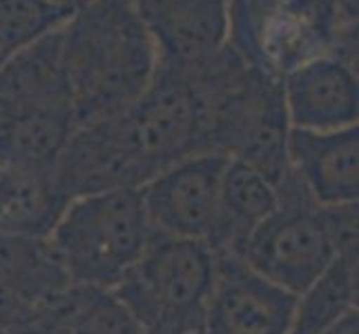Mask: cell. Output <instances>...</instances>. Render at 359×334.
Segmentation results:
<instances>
[{"label": "cell", "mask_w": 359, "mask_h": 334, "mask_svg": "<svg viewBox=\"0 0 359 334\" xmlns=\"http://www.w3.org/2000/svg\"><path fill=\"white\" fill-rule=\"evenodd\" d=\"M58 60L79 125L130 109L150 88L156 52L130 0H90L58 29Z\"/></svg>", "instance_id": "obj_1"}, {"label": "cell", "mask_w": 359, "mask_h": 334, "mask_svg": "<svg viewBox=\"0 0 359 334\" xmlns=\"http://www.w3.org/2000/svg\"><path fill=\"white\" fill-rule=\"evenodd\" d=\"M277 194L279 207L252 232L241 258L297 296L339 252L357 247V203H315L290 169L277 183Z\"/></svg>", "instance_id": "obj_2"}, {"label": "cell", "mask_w": 359, "mask_h": 334, "mask_svg": "<svg viewBox=\"0 0 359 334\" xmlns=\"http://www.w3.org/2000/svg\"><path fill=\"white\" fill-rule=\"evenodd\" d=\"M154 237L141 188H126L67 201L47 241L72 283L112 290Z\"/></svg>", "instance_id": "obj_3"}, {"label": "cell", "mask_w": 359, "mask_h": 334, "mask_svg": "<svg viewBox=\"0 0 359 334\" xmlns=\"http://www.w3.org/2000/svg\"><path fill=\"white\" fill-rule=\"evenodd\" d=\"M217 256L205 241L156 237L109 290L145 334H201Z\"/></svg>", "instance_id": "obj_4"}, {"label": "cell", "mask_w": 359, "mask_h": 334, "mask_svg": "<svg viewBox=\"0 0 359 334\" xmlns=\"http://www.w3.org/2000/svg\"><path fill=\"white\" fill-rule=\"evenodd\" d=\"M114 118L147 181L181 158L210 152L199 96L179 74L156 69L145 94Z\"/></svg>", "instance_id": "obj_5"}, {"label": "cell", "mask_w": 359, "mask_h": 334, "mask_svg": "<svg viewBox=\"0 0 359 334\" xmlns=\"http://www.w3.org/2000/svg\"><path fill=\"white\" fill-rule=\"evenodd\" d=\"M226 165L228 156L199 152L177 160L147 181L141 196L154 234L208 243L217 223Z\"/></svg>", "instance_id": "obj_6"}, {"label": "cell", "mask_w": 359, "mask_h": 334, "mask_svg": "<svg viewBox=\"0 0 359 334\" xmlns=\"http://www.w3.org/2000/svg\"><path fill=\"white\" fill-rule=\"evenodd\" d=\"M156 52V69L192 76L228 47L226 0H130Z\"/></svg>", "instance_id": "obj_7"}, {"label": "cell", "mask_w": 359, "mask_h": 334, "mask_svg": "<svg viewBox=\"0 0 359 334\" xmlns=\"http://www.w3.org/2000/svg\"><path fill=\"white\" fill-rule=\"evenodd\" d=\"M201 334H290L297 296L237 254H217Z\"/></svg>", "instance_id": "obj_8"}, {"label": "cell", "mask_w": 359, "mask_h": 334, "mask_svg": "<svg viewBox=\"0 0 359 334\" xmlns=\"http://www.w3.org/2000/svg\"><path fill=\"white\" fill-rule=\"evenodd\" d=\"M335 41L332 0H275L264 14L245 63L277 78L330 54Z\"/></svg>", "instance_id": "obj_9"}, {"label": "cell", "mask_w": 359, "mask_h": 334, "mask_svg": "<svg viewBox=\"0 0 359 334\" xmlns=\"http://www.w3.org/2000/svg\"><path fill=\"white\" fill-rule=\"evenodd\" d=\"M288 169L319 205H351L359 199V127L332 132L292 130Z\"/></svg>", "instance_id": "obj_10"}, {"label": "cell", "mask_w": 359, "mask_h": 334, "mask_svg": "<svg viewBox=\"0 0 359 334\" xmlns=\"http://www.w3.org/2000/svg\"><path fill=\"white\" fill-rule=\"evenodd\" d=\"M283 103L292 130L332 132L357 125V69L337 58H317L283 78Z\"/></svg>", "instance_id": "obj_11"}, {"label": "cell", "mask_w": 359, "mask_h": 334, "mask_svg": "<svg viewBox=\"0 0 359 334\" xmlns=\"http://www.w3.org/2000/svg\"><path fill=\"white\" fill-rule=\"evenodd\" d=\"M72 286L47 237L0 232V328L14 330L41 301Z\"/></svg>", "instance_id": "obj_12"}, {"label": "cell", "mask_w": 359, "mask_h": 334, "mask_svg": "<svg viewBox=\"0 0 359 334\" xmlns=\"http://www.w3.org/2000/svg\"><path fill=\"white\" fill-rule=\"evenodd\" d=\"M11 334H145L109 290L72 283L41 301Z\"/></svg>", "instance_id": "obj_13"}, {"label": "cell", "mask_w": 359, "mask_h": 334, "mask_svg": "<svg viewBox=\"0 0 359 334\" xmlns=\"http://www.w3.org/2000/svg\"><path fill=\"white\" fill-rule=\"evenodd\" d=\"M277 207V185L259 169L228 158L224 181H221L217 223L208 245L217 254L241 256L252 232Z\"/></svg>", "instance_id": "obj_14"}, {"label": "cell", "mask_w": 359, "mask_h": 334, "mask_svg": "<svg viewBox=\"0 0 359 334\" xmlns=\"http://www.w3.org/2000/svg\"><path fill=\"white\" fill-rule=\"evenodd\" d=\"M357 247H351L339 252L311 286L297 294L290 334H324L341 319L357 312Z\"/></svg>", "instance_id": "obj_15"}, {"label": "cell", "mask_w": 359, "mask_h": 334, "mask_svg": "<svg viewBox=\"0 0 359 334\" xmlns=\"http://www.w3.org/2000/svg\"><path fill=\"white\" fill-rule=\"evenodd\" d=\"M72 14L54 0H0V69L63 27Z\"/></svg>", "instance_id": "obj_16"}, {"label": "cell", "mask_w": 359, "mask_h": 334, "mask_svg": "<svg viewBox=\"0 0 359 334\" xmlns=\"http://www.w3.org/2000/svg\"><path fill=\"white\" fill-rule=\"evenodd\" d=\"M357 330H359V312H353L346 319H341L339 323L328 328L324 334H357Z\"/></svg>", "instance_id": "obj_17"}, {"label": "cell", "mask_w": 359, "mask_h": 334, "mask_svg": "<svg viewBox=\"0 0 359 334\" xmlns=\"http://www.w3.org/2000/svg\"><path fill=\"white\" fill-rule=\"evenodd\" d=\"M54 3L63 5V7H67V9H72V11H76V9L83 7L85 3H90V0H54Z\"/></svg>", "instance_id": "obj_18"}]
</instances>
